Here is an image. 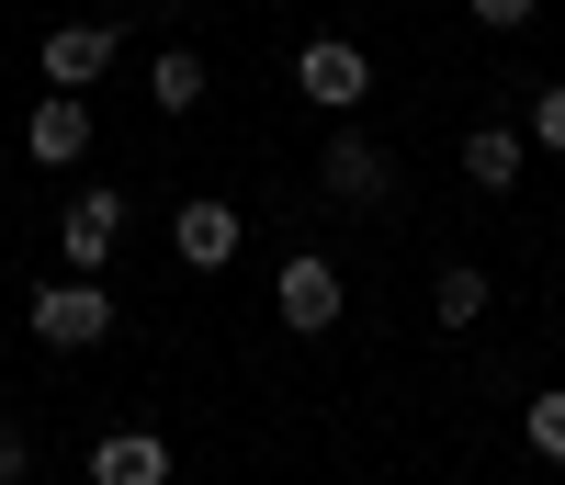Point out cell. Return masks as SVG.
Segmentation results:
<instances>
[{
  "label": "cell",
  "instance_id": "1",
  "mask_svg": "<svg viewBox=\"0 0 565 485\" xmlns=\"http://www.w3.org/2000/svg\"><path fill=\"white\" fill-rule=\"evenodd\" d=\"M23 327L45 338V351H103V338H114V294H103V271H57V282H34Z\"/></svg>",
  "mask_w": 565,
  "mask_h": 485
},
{
  "label": "cell",
  "instance_id": "2",
  "mask_svg": "<svg viewBox=\"0 0 565 485\" xmlns=\"http://www.w3.org/2000/svg\"><path fill=\"white\" fill-rule=\"evenodd\" d=\"M317 192H328V204H351V215H385L407 181H396V159L373 148L362 125H328V148H317Z\"/></svg>",
  "mask_w": 565,
  "mask_h": 485
},
{
  "label": "cell",
  "instance_id": "3",
  "mask_svg": "<svg viewBox=\"0 0 565 485\" xmlns=\"http://www.w3.org/2000/svg\"><path fill=\"white\" fill-rule=\"evenodd\" d=\"M340 305H351V282H340V260H317V249H295V260H282L271 271V316L282 327H340Z\"/></svg>",
  "mask_w": 565,
  "mask_h": 485
},
{
  "label": "cell",
  "instance_id": "4",
  "mask_svg": "<svg viewBox=\"0 0 565 485\" xmlns=\"http://www.w3.org/2000/svg\"><path fill=\"white\" fill-rule=\"evenodd\" d=\"M114 237H125V192L90 181V192H68V204H57V260H68V271H103Z\"/></svg>",
  "mask_w": 565,
  "mask_h": 485
},
{
  "label": "cell",
  "instance_id": "5",
  "mask_svg": "<svg viewBox=\"0 0 565 485\" xmlns=\"http://www.w3.org/2000/svg\"><path fill=\"white\" fill-rule=\"evenodd\" d=\"M295 90H306V103H317V114H351V103H362V90H373V57H362V45H351V34H317V45H306V57H295Z\"/></svg>",
  "mask_w": 565,
  "mask_h": 485
},
{
  "label": "cell",
  "instance_id": "6",
  "mask_svg": "<svg viewBox=\"0 0 565 485\" xmlns=\"http://www.w3.org/2000/svg\"><path fill=\"white\" fill-rule=\"evenodd\" d=\"M114 57H125V23H57V34H45V79H57V90H103Z\"/></svg>",
  "mask_w": 565,
  "mask_h": 485
},
{
  "label": "cell",
  "instance_id": "7",
  "mask_svg": "<svg viewBox=\"0 0 565 485\" xmlns=\"http://www.w3.org/2000/svg\"><path fill=\"white\" fill-rule=\"evenodd\" d=\"M170 474H181V452L159 429H103L90 441V485H170Z\"/></svg>",
  "mask_w": 565,
  "mask_h": 485
},
{
  "label": "cell",
  "instance_id": "8",
  "mask_svg": "<svg viewBox=\"0 0 565 485\" xmlns=\"http://www.w3.org/2000/svg\"><path fill=\"white\" fill-rule=\"evenodd\" d=\"M170 249H181V271H226L249 249V226H238V204H181L170 215Z\"/></svg>",
  "mask_w": 565,
  "mask_h": 485
},
{
  "label": "cell",
  "instance_id": "9",
  "mask_svg": "<svg viewBox=\"0 0 565 485\" xmlns=\"http://www.w3.org/2000/svg\"><path fill=\"white\" fill-rule=\"evenodd\" d=\"M23 148H34L45 170H79V159H90V90H45L34 125H23Z\"/></svg>",
  "mask_w": 565,
  "mask_h": 485
},
{
  "label": "cell",
  "instance_id": "10",
  "mask_svg": "<svg viewBox=\"0 0 565 485\" xmlns=\"http://www.w3.org/2000/svg\"><path fill=\"white\" fill-rule=\"evenodd\" d=\"M521 159H532L521 125H476V136H463V181H476V192H509V181H521Z\"/></svg>",
  "mask_w": 565,
  "mask_h": 485
},
{
  "label": "cell",
  "instance_id": "11",
  "mask_svg": "<svg viewBox=\"0 0 565 485\" xmlns=\"http://www.w3.org/2000/svg\"><path fill=\"white\" fill-rule=\"evenodd\" d=\"M204 90H215V79H204L193 45H159V57H148V103H159V114H193Z\"/></svg>",
  "mask_w": 565,
  "mask_h": 485
},
{
  "label": "cell",
  "instance_id": "12",
  "mask_svg": "<svg viewBox=\"0 0 565 485\" xmlns=\"http://www.w3.org/2000/svg\"><path fill=\"white\" fill-rule=\"evenodd\" d=\"M487 305H498V282H487V271H476V260H452V271H441V282H430V316H441V327H476V316H487Z\"/></svg>",
  "mask_w": 565,
  "mask_h": 485
},
{
  "label": "cell",
  "instance_id": "13",
  "mask_svg": "<svg viewBox=\"0 0 565 485\" xmlns=\"http://www.w3.org/2000/svg\"><path fill=\"white\" fill-rule=\"evenodd\" d=\"M521 441H532L543 463H565V384H543V396L521 407Z\"/></svg>",
  "mask_w": 565,
  "mask_h": 485
},
{
  "label": "cell",
  "instance_id": "14",
  "mask_svg": "<svg viewBox=\"0 0 565 485\" xmlns=\"http://www.w3.org/2000/svg\"><path fill=\"white\" fill-rule=\"evenodd\" d=\"M521 136H532V148H554V159H565V79H554V90H543V103L521 114Z\"/></svg>",
  "mask_w": 565,
  "mask_h": 485
},
{
  "label": "cell",
  "instance_id": "15",
  "mask_svg": "<svg viewBox=\"0 0 565 485\" xmlns=\"http://www.w3.org/2000/svg\"><path fill=\"white\" fill-rule=\"evenodd\" d=\"M463 12H476V23H487V34H521V23H532V12H543V0H463Z\"/></svg>",
  "mask_w": 565,
  "mask_h": 485
},
{
  "label": "cell",
  "instance_id": "16",
  "mask_svg": "<svg viewBox=\"0 0 565 485\" xmlns=\"http://www.w3.org/2000/svg\"><path fill=\"white\" fill-rule=\"evenodd\" d=\"M23 474H34V441H23L12 418H0V485H23Z\"/></svg>",
  "mask_w": 565,
  "mask_h": 485
}]
</instances>
